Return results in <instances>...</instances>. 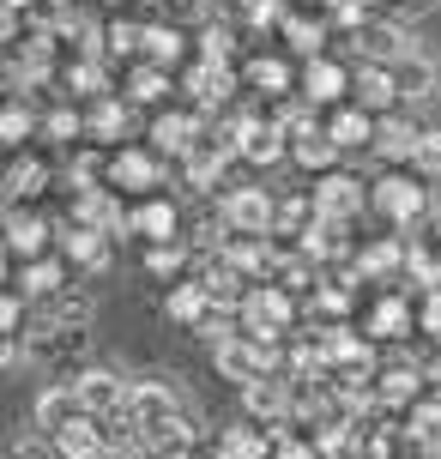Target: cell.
<instances>
[{"label":"cell","instance_id":"cell-1","mask_svg":"<svg viewBox=\"0 0 441 459\" xmlns=\"http://www.w3.org/2000/svg\"><path fill=\"white\" fill-rule=\"evenodd\" d=\"M67 387H73V399H79L85 417H116L127 405V381H121L116 368H85V375H73Z\"/></svg>","mask_w":441,"mask_h":459},{"label":"cell","instance_id":"cell-2","mask_svg":"<svg viewBox=\"0 0 441 459\" xmlns=\"http://www.w3.org/2000/svg\"><path fill=\"white\" fill-rule=\"evenodd\" d=\"M224 224H230L236 236L260 242V236H272V224H279V206H272L260 187H236L230 200H224Z\"/></svg>","mask_w":441,"mask_h":459},{"label":"cell","instance_id":"cell-3","mask_svg":"<svg viewBox=\"0 0 441 459\" xmlns=\"http://www.w3.org/2000/svg\"><path fill=\"white\" fill-rule=\"evenodd\" d=\"M242 321H248V333H255L260 344H279V333L290 326V290H248V302H242Z\"/></svg>","mask_w":441,"mask_h":459},{"label":"cell","instance_id":"cell-4","mask_svg":"<svg viewBox=\"0 0 441 459\" xmlns=\"http://www.w3.org/2000/svg\"><path fill=\"white\" fill-rule=\"evenodd\" d=\"M363 182L357 176H321V187H315V212L321 218H333V224H345V218H357L363 212Z\"/></svg>","mask_w":441,"mask_h":459},{"label":"cell","instance_id":"cell-5","mask_svg":"<svg viewBox=\"0 0 441 459\" xmlns=\"http://www.w3.org/2000/svg\"><path fill=\"white\" fill-rule=\"evenodd\" d=\"M375 206H381V218H393V224H418L423 212H429V200H423L418 182H405V176H387V182L375 187Z\"/></svg>","mask_w":441,"mask_h":459},{"label":"cell","instance_id":"cell-6","mask_svg":"<svg viewBox=\"0 0 441 459\" xmlns=\"http://www.w3.org/2000/svg\"><path fill=\"white\" fill-rule=\"evenodd\" d=\"M55 454H61V459H103V454H109V436H103L97 417H73L67 429L55 436Z\"/></svg>","mask_w":441,"mask_h":459},{"label":"cell","instance_id":"cell-7","mask_svg":"<svg viewBox=\"0 0 441 459\" xmlns=\"http://www.w3.org/2000/svg\"><path fill=\"white\" fill-rule=\"evenodd\" d=\"M242 405H248L255 417H266V423H279V417H290V405H297V399H290V381L260 375V381H248V387H242Z\"/></svg>","mask_w":441,"mask_h":459},{"label":"cell","instance_id":"cell-8","mask_svg":"<svg viewBox=\"0 0 441 459\" xmlns=\"http://www.w3.org/2000/svg\"><path fill=\"white\" fill-rule=\"evenodd\" d=\"M393 79H399V97H436V85H441V61L436 55H423V48H411L405 61L393 67Z\"/></svg>","mask_w":441,"mask_h":459},{"label":"cell","instance_id":"cell-9","mask_svg":"<svg viewBox=\"0 0 441 459\" xmlns=\"http://www.w3.org/2000/svg\"><path fill=\"white\" fill-rule=\"evenodd\" d=\"M73 417H85V411H79V399H73V387H55V393H43V399H37V429H43L48 441L61 436Z\"/></svg>","mask_w":441,"mask_h":459},{"label":"cell","instance_id":"cell-10","mask_svg":"<svg viewBox=\"0 0 441 459\" xmlns=\"http://www.w3.org/2000/svg\"><path fill=\"white\" fill-rule=\"evenodd\" d=\"M418 139H423L418 121H399V115H387V121L375 127V152H381V158H411V152H418Z\"/></svg>","mask_w":441,"mask_h":459},{"label":"cell","instance_id":"cell-11","mask_svg":"<svg viewBox=\"0 0 441 459\" xmlns=\"http://www.w3.org/2000/svg\"><path fill=\"white\" fill-rule=\"evenodd\" d=\"M284 127H266V121H248V134H242V158L248 163H279L284 158Z\"/></svg>","mask_w":441,"mask_h":459},{"label":"cell","instance_id":"cell-12","mask_svg":"<svg viewBox=\"0 0 441 459\" xmlns=\"http://www.w3.org/2000/svg\"><path fill=\"white\" fill-rule=\"evenodd\" d=\"M158 152L194 158V152H200V121H194V115H163L158 121Z\"/></svg>","mask_w":441,"mask_h":459},{"label":"cell","instance_id":"cell-13","mask_svg":"<svg viewBox=\"0 0 441 459\" xmlns=\"http://www.w3.org/2000/svg\"><path fill=\"white\" fill-rule=\"evenodd\" d=\"M418 368L411 363H399V368H387V375H375V399H381V405H411V399H418Z\"/></svg>","mask_w":441,"mask_h":459},{"label":"cell","instance_id":"cell-14","mask_svg":"<svg viewBox=\"0 0 441 459\" xmlns=\"http://www.w3.org/2000/svg\"><path fill=\"white\" fill-rule=\"evenodd\" d=\"M109 182H116V187H134V194H145V187H158V163L145 158V152H121L116 169H109Z\"/></svg>","mask_w":441,"mask_h":459},{"label":"cell","instance_id":"cell-15","mask_svg":"<svg viewBox=\"0 0 441 459\" xmlns=\"http://www.w3.org/2000/svg\"><path fill=\"white\" fill-rule=\"evenodd\" d=\"M134 230H140L145 242H163V248H169V236H176V206H169V200H145V206L134 212Z\"/></svg>","mask_w":441,"mask_h":459},{"label":"cell","instance_id":"cell-16","mask_svg":"<svg viewBox=\"0 0 441 459\" xmlns=\"http://www.w3.org/2000/svg\"><path fill=\"white\" fill-rule=\"evenodd\" d=\"M297 158L308 163V169H326V163L339 158V139H333V127H315V121H308V127L297 134Z\"/></svg>","mask_w":441,"mask_h":459},{"label":"cell","instance_id":"cell-17","mask_svg":"<svg viewBox=\"0 0 441 459\" xmlns=\"http://www.w3.org/2000/svg\"><path fill=\"white\" fill-rule=\"evenodd\" d=\"M206 284H176V297H169V321H182V326H206Z\"/></svg>","mask_w":441,"mask_h":459},{"label":"cell","instance_id":"cell-18","mask_svg":"<svg viewBox=\"0 0 441 459\" xmlns=\"http://www.w3.org/2000/svg\"><path fill=\"white\" fill-rule=\"evenodd\" d=\"M357 97L369 103V109H387L399 97V79H393V67H363L357 73Z\"/></svg>","mask_w":441,"mask_h":459},{"label":"cell","instance_id":"cell-19","mask_svg":"<svg viewBox=\"0 0 441 459\" xmlns=\"http://www.w3.org/2000/svg\"><path fill=\"white\" fill-rule=\"evenodd\" d=\"M326 127H333V139H339V152H345V145H375V121L363 109H339Z\"/></svg>","mask_w":441,"mask_h":459},{"label":"cell","instance_id":"cell-20","mask_svg":"<svg viewBox=\"0 0 441 459\" xmlns=\"http://www.w3.org/2000/svg\"><path fill=\"white\" fill-rule=\"evenodd\" d=\"M194 97H200L206 109H218V103L230 97V73H224V61H206V67H194Z\"/></svg>","mask_w":441,"mask_h":459},{"label":"cell","instance_id":"cell-21","mask_svg":"<svg viewBox=\"0 0 441 459\" xmlns=\"http://www.w3.org/2000/svg\"><path fill=\"white\" fill-rule=\"evenodd\" d=\"M411 436L423 441V454H429V459H441V393L418 405V423H411Z\"/></svg>","mask_w":441,"mask_h":459},{"label":"cell","instance_id":"cell-22","mask_svg":"<svg viewBox=\"0 0 441 459\" xmlns=\"http://www.w3.org/2000/svg\"><path fill=\"white\" fill-rule=\"evenodd\" d=\"M302 254H315V260H326V254H345V236H339V224H333V218L308 224V230H302Z\"/></svg>","mask_w":441,"mask_h":459},{"label":"cell","instance_id":"cell-23","mask_svg":"<svg viewBox=\"0 0 441 459\" xmlns=\"http://www.w3.org/2000/svg\"><path fill=\"white\" fill-rule=\"evenodd\" d=\"M375 333H381V339H405V333H411V308H405V302L399 297H387L381 302V308H375Z\"/></svg>","mask_w":441,"mask_h":459},{"label":"cell","instance_id":"cell-24","mask_svg":"<svg viewBox=\"0 0 441 459\" xmlns=\"http://www.w3.org/2000/svg\"><path fill=\"white\" fill-rule=\"evenodd\" d=\"M67 254H73V260H85V266H103V260H109V248H103V236H97L91 224L67 230Z\"/></svg>","mask_w":441,"mask_h":459},{"label":"cell","instance_id":"cell-25","mask_svg":"<svg viewBox=\"0 0 441 459\" xmlns=\"http://www.w3.org/2000/svg\"><path fill=\"white\" fill-rule=\"evenodd\" d=\"M218 459H266V436H255V429H224Z\"/></svg>","mask_w":441,"mask_h":459},{"label":"cell","instance_id":"cell-26","mask_svg":"<svg viewBox=\"0 0 441 459\" xmlns=\"http://www.w3.org/2000/svg\"><path fill=\"white\" fill-rule=\"evenodd\" d=\"M339 91H345V73L333 67V61H315V67H308V97H315V103H333Z\"/></svg>","mask_w":441,"mask_h":459},{"label":"cell","instance_id":"cell-27","mask_svg":"<svg viewBox=\"0 0 441 459\" xmlns=\"http://www.w3.org/2000/svg\"><path fill=\"white\" fill-rule=\"evenodd\" d=\"M48 242V224L43 218H24V212H13V254H37Z\"/></svg>","mask_w":441,"mask_h":459},{"label":"cell","instance_id":"cell-28","mask_svg":"<svg viewBox=\"0 0 441 459\" xmlns=\"http://www.w3.org/2000/svg\"><path fill=\"white\" fill-rule=\"evenodd\" d=\"M24 290H30V297H61V290H67V284H61V266H55V260H43V266H30V273H24Z\"/></svg>","mask_w":441,"mask_h":459},{"label":"cell","instance_id":"cell-29","mask_svg":"<svg viewBox=\"0 0 441 459\" xmlns=\"http://www.w3.org/2000/svg\"><path fill=\"white\" fill-rule=\"evenodd\" d=\"M48 315H61L67 326H85L91 321V302H85V290H61V297L48 302Z\"/></svg>","mask_w":441,"mask_h":459},{"label":"cell","instance_id":"cell-30","mask_svg":"<svg viewBox=\"0 0 441 459\" xmlns=\"http://www.w3.org/2000/svg\"><path fill=\"white\" fill-rule=\"evenodd\" d=\"M411 163H418L423 176H441V127H423L418 152H411Z\"/></svg>","mask_w":441,"mask_h":459},{"label":"cell","instance_id":"cell-31","mask_svg":"<svg viewBox=\"0 0 441 459\" xmlns=\"http://www.w3.org/2000/svg\"><path fill=\"white\" fill-rule=\"evenodd\" d=\"M248 79H255L260 91H284V85H290V73H284L279 61H255V73H248Z\"/></svg>","mask_w":441,"mask_h":459},{"label":"cell","instance_id":"cell-32","mask_svg":"<svg viewBox=\"0 0 441 459\" xmlns=\"http://www.w3.org/2000/svg\"><path fill=\"white\" fill-rule=\"evenodd\" d=\"M43 176H48L43 163H19V169H13V200H24V194H30V187L43 182Z\"/></svg>","mask_w":441,"mask_h":459},{"label":"cell","instance_id":"cell-33","mask_svg":"<svg viewBox=\"0 0 441 459\" xmlns=\"http://www.w3.org/2000/svg\"><path fill=\"white\" fill-rule=\"evenodd\" d=\"M302 224H308V200H284V206H279V224H272V230H284V236H290V230H302Z\"/></svg>","mask_w":441,"mask_h":459},{"label":"cell","instance_id":"cell-34","mask_svg":"<svg viewBox=\"0 0 441 459\" xmlns=\"http://www.w3.org/2000/svg\"><path fill=\"white\" fill-rule=\"evenodd\" d=\"M158 91H163V73L158 67H140V73H134V97H140V103H151Z\"/></svg>","mask_w":441,"mask_h":459},{"label":"cell","instance_id":"cell-35","mask_svg":"<svg viewBox=\"0 0 441 459\" xmlns=\"http://www.w3.org/2000/svg\"><path fill=\"white\" fill-rule=\"evenodd\" d=\"M145 55L151 61H169L176 55V30H145Z\"/></svg>","mask_w":441,"mask_h":459},{"label":"cell","instance_id":"cell-36","mask_svg":"<svg viewBox=\"0 0 441 459\" xmlns=\"http://www.w3.org/2000/svg\"><path fill=\"white\" fill-rule=\"evenodd\" d=\"M158 278H169V273H182V248H151V260H145Z\"/></svg>","mask_w":441,"mask_h":459},{"label":"cell","instance_id":"cell-37","mask_svg":"<svg viewBox=\"0 0 441 459\" xmlns=\"http://www.w3.org/2000/svg\"><path fill=\"white\" fill-rule=\"evenodd\" d=\"M19 315H24V297L13 290V297L0 302V326H6V339H19Z\"/></svg>","mask_w":441,"mask_h":459},{"label":"cell","instance_id":"cell-38","mask_svg":"<svg viewBox=\"0 0 441 459\" xmlns=\"http://www.w3.org/2000/svg\"><path fill=\"white\" fill-rule=\"evenodd\" d=\"M24 134H30V109H24V103H13V109H6V139L19 145Z\"/></svg>","mask_w":441,"mask_h":459},{"label":"cell","instance_id":"cell-39","mask_svg":"<svg viewBox=\"0 0 441 459\" xmlns=\"http://www.w3.org/2000/svg\"><path fill=\"white\" fill-rule=\"evenodd\" d=\"M48 134H55V139H73V134H79V115L55 109V115H48Z\"/></svg>","mask_w":441,"mask_h":459},{"label":"cell","instance_id":"cell-40","mask_svg":"<svg viewBox=\"0 0 441 459\" xmlns=\"http://www.w3.org/2000/svg\"><path fill=\"white\" fill-rule=\"evenodd\" d=\"M116 127H121V109H116V103H103V109L91 115V134H116Z\"/></svg>","mask_w":441,"mask_h":459},{"label":"cell","instance_id":"cell-41","mask_svg":"<svg viewBox=\"0 0 441 459\" xmlns=\"http://www.w3.org/2000/svg\"><path fill=\"white\" fill-rule=\"evenodd\" d=\"M423 333H436V339H441V297L423 302Z\"/></svg>","mask_w":441,"mask_h":459},{"label":"cell","instance_id":"cell-42","mask_svg":"<svg viewBox=\"0 0 441 459\" xmlns=\"http://www.w3.org/2000/svg\"><path fill=\"white\" fill-rule=\"evenodd\" d=\"M272 454H279V459H315L302 441H290V436H279V447H272Z\"/></svg>","mask_w":441,"mask_h":459},{"label":"cell","instance_id":"cell-43","mask_svg":"<svg viewBox=\"0 0 441 459\" xmlns=\"http://www.w3.org/2000/svg\"><path fill=\"white\" fill-rule=\"evenodd\" d=\"M116 459H158L151 447H127V454H116Z\"/></svg>","mask_w":441,"mask_h":459},{"label":"cell","instance_id":"cell-44","mask_svg":"<svg viewBox=\"0 0 441 459\" xmlns=\"http://www.w3.org/2000/svg\"><path fill=\"white\" fill-rule=\"evenodd\" d=\"M423 375H429V381H441V357H429V368H423Z\"/></svg>","mask_w":441,"mask_h":459},{"label":"cell","instance_id":"cell-45","mask_svg":"<svg viewBox=\"0 0 441 459\" xmlns=\"http://www.w3.org/2000/svg\"><path fill=\"white\" fill-rule=\"evenodd\" d=\"M429 224H436V236H441V200H436V206H429Z\"/></svg>","mask_w":441,"mask_h":459},{"label":"cell","instance_id":"cell-46","mask_svg":"<svg viewBox=\"0 0 441 459\" xmlns=\"http://www.w3.org/2000/svg\"><path fill=\"white\" fill-rule=\"evenodd\" d=\"M169 459H206V454H194V447H182V454H169Z\"/></svg>","mask_w":441,"mask_h":459}]
</instances>
